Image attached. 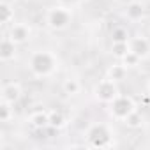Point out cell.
<instances>
[{
    "label": "cell",
    "instance_id": "obj_1",
    "mask_svg": "<svg viewBox=\"0 0 150 150\" xmlns=\"http://www.w3.org/2000/svg\"><path fill=\"white\" fill-rule=\"evenodd\" d=\"M60 69V58L51 50H35L28 57V71L34 78H51Z\"/></svg>",
    "mask_w": 150,
    "mask_h": 150
},
{
    "label": "cell",
    "instance_id": "obj_2",
    "mask_svg": "<svg viewBox=\"0 0 150 150\" xmlns=\"http://www.w3.org/2000/svg\"><path fill=\"white\" fill-rule=\"evenodd\" d=\"M72 9L67 7V6H53L46 11V16H44V23L50 30L53 32H60V30H65L71 27L72 23Z\"/></svg>",
    "mask_w": 150,
    "mask_h": 150
},
{
    "label": "cell",
    "instance_id": "obj_3",
    "mask_svg": "<svg viewBox=\"0 0 150 150\" xmlns=\"http://www.w3.org/2000/svg\"><path fill=\"white\" fill-rule=\"evenodd\" d=\"M85 136H87V145L92 146V148H108V146H113V131L104 122L92 124L87 129Z\"/></svg>",
    "mask_w": 150,
    "mask_h": 150
},
{
    "label": "cell",
    "instance_id": "obj_4",
    "mask_svg": "<svg viewBox=\"0 0 150 150\" xmlns=\"http://www.w3.org/2000/svg\"><path fill=\"white\" fill-rule=\"evenodd\" d=\"M136 103L131 96H124L120 94L118 97H115L110 104H108V113L113 120L117 122H125L134 111H136Z\"/></svg>",
    "mask_w": 150,
    "mask_h": 150
},
{
    "label": "cell",
    "instance_id": "obj_5",
    "mask_svg": "<svg viewBox=\"0 0 150 150\" xmlns=\"http://www.w3.org/2000/svg\"><path fill=\"white\" fill-rule=\"evenodd\" d=\"M120 96V88H118V83L117 81H113V80H110L108 76L106 78H103V80H99L97 83H96V87H94V97H96V101L97 103H101V104H110L115 97H118Z\"/></svg>",
    "mask_w": 150,
    "mask_h": 150
},
{
    "label": "cell",
    "instance_id": "obj_6",
    "mask_svg": "<svg viewBox=\"0 0 150 150\" xmlns=\"http://www.w3.org/2000/svg\"><path fill=\"white\" fill-rule=\"evenodd\" d=\"M6 35L20 46V44H25V42L30 41V37H32V27L27 21H13L7 27Z\"/></svg>",
    "mask_w": 150,
    "mask_h": 150
},
{
    "label": "cell",
    "instance_id": "obj_7",
    "mask_svg": "<svg viewBox=\"0 0 150 150\" xmlns=\"http://www.w3.org/2000/svg\"><path fill=\"white\" fill-rule=\"evenodd\" d=\"M129 48L141 60H145V58L150 57V39L145 37V35H132L129 39Z\"/></svg>",
    "mask_w": 150,
    "mask_h": 150
},
{
    "label": "cell",
    "instance_id": "obj_8",
    "mask_svg": "<svg viewBox=\"0 0 150 150\" xmlns=\"http://www.w3.org/2000/svg\"><path fill=\"white\" fill-rule=\"evenodd\" d=\"M23 96L21 85L18 81H9L2 87V92H0V101L9 103V104H16Z\"/></svg>",
    "mask_w": 150,
    "mask_h": 150
},
{
    "label": "cell",
    "instance_id": "obj_9",
    "mask_svg": "<svg viewBox=\"0 0 150 150\" xmlns=\"http://www.w3.org/2000/svg\"><path fill=\"white\" fill-rule=\"evenodd\" d=\"M16 42L11 41L7 35L2 37V41H0V60H2L4 64H9L16 58Z\"/></svg>",
    "mask_w": 150,
    "mask_h": 150
},
{
    "label": "cell",
    "instance_id": "obj_10",
    "mask_svg": "<svg viewBox=\"0 0 150 150\" xmlns=\"http://www.w3.org/2000/svg\"><path fill=\"white\" fill-rule=\"evenodd\" d=\"M124 16L129 21H141L145 18V6L138 2V0H132V2H129L124 7Z\"/></svg>",
    "mask_w": 150,
    "mask_h": 150
},
{
    "label": "cell",
    "instance_id": "obj_11",
    "mask_svg": "<svg viewBox=\"0 0 150 150\" xmlns=\"http://www.w3.org/2000/svg\"><path fill=\"white\" fill-rule=\"evenodd\" d=\"M28 124L34 129H46V127H50V111H46V110L34 111L28 117Z\"/></svg>",
    "mask_w": 150,
    "mask_h": 150
},
{
    "label": "cell",
    "instance_id": "obj_12",
    "mask_svg": "<svg viewBox=\"0 0 150 150\" xmlns=\"http://www.w3.org/2000/svg\"><path fill=\"white\" fill-rule=\"evenodd\" d=\"M127 72H129V69L120 62V64H113V65H110L108 67V71H106V76L110 78V80H113V81H124L125 78H127Z\"/></svg>",
    "mask_w": 150,
    "mask_h": 150
},
{
    "label": "cell",
    "instance_id": "obj_13",
    "mask_svg": "<svg viewBox=\"0 0 150 150\" xmlns=\"http://www.w3.org/2000/svg\"><path fill=\"white\" fill-rule=\"evenodd\" d=\"M0 21H2L4 27H9L14 21V7L7 2V0H2V2H0Z\"/></svg>",
    "mask_w": 150,
    "mask_h": 150
},
{
    "label": "cell",
    "instance_id": "obj_14",
    "mask_svg": "<svg viewBox=\"0 0 150 150\" xmlns=\"http://www.w3.org/2000/svg\"><path fill=\"white\" fill-rule=\"evenodd\" d=\"M62 90H64V94H67V96H78V94L81 92V83H80V80H76V78H67V80H64V83H62Z\"/></svg>",
    "mask_w": 150,
    "mask_h": 150
},
{
    "label": "cell",
    "instance_id": "obj_15",
    "mask_svg": "<svg viewBox=\"0 0 150 150\" xmlns=\"http://www.w3.org/2000/svg\"><path fill=\"white\" fill-rule=\"evenodd\" d=\"M13 118H14V104L0 101V122L9 124Z\"/></svg>",
    "mask_w": 150,
    "mask_h": 150
},
{
    "label": "cell",
    "instance_id": "obj_16",
    "mask_svg": "<svg viewBox=\"0 0 150 150\" xmlns=\"http://www.w3.org/2000/svg\"><path fill=\"white\" fill-rule=\"evenodd\" d=\"M64 125H65V117H64L60 111L51 110V111H50V127L55 129V131H58V129H62Z\"/></svg>",
    "mask_w": 150,
    "mask_h": 150
},
{
    "label": "cell",
    "instance_id": "obj_17",
    "mask_svg": "<svg viewBox=\"0 0 150 150\" xmlns=\"http://www.w3.org/2000/svg\"><path fill=\"white\" fill-rule=\"evenodd\" d=\"M129 51H131L129 41H127V42H113V44H111V53H113V57H117L118 60L124 58Z\"/></svg>",
    "mask_w": 150,
    "mask_h": 150
},
{
    "label": "cell",
    "instance_id": "obj_18",
    "mask_svg": "<svg viewBox=\"0 0 150 150\" xmlns=\"http://www.w3.org/2000/svg\"><path fill=\"white\" fill-rule=\"evenodd\" d=\"M129 39H131V35H129L127 28H124V27L113 28V32H111V41L113 42H127Z\"/></svg>",
    "mask_w": 150,
    "mask_h": 150
},
{
    "label": "cell",
    "instance_id": "obj_19",
    "mask_svg": "<svg viewBox=\"0 0 150 150\" xmlns=\"http://www.w3.org/2000/svg\"><path fill=\"white\" fill-rule=\"evenodd\" d=\"M120 62L127 67V69H132V67H138L139 65V62H141V58L136 55V53H132V51H129L124 58H120Z\"/></svg>",
    "mask_w": 150,
    "mask_h": 150
},
{
    "label": "cell",
    "instance_id": "obj_20",
    "mask_svg": "<svg viewBox=\"0 0 150 150\" xmlns=\"http://www.w3.org/2000/svg\"><path fill=\"white\" fill-rule=\"evenodd\" d=\"M124 124H125L127 127H131V129H138V127H141V124H143V117H141L139 111L136 110V111H134V113L124 122Z\"/></svg>",
    "mask_w": 150,
    "mask_h": 150
},
{
    "label": "cell",
    "instance_id": "obj_21",
    "mask_svg": "<svg viewBox=\"0 0 150 150\" xmlns=\"http://www.w3.org/2000/svg\"><path fill=\"white\" fill-rule=\"evenodd\" d=\"M74 4H85V2H88V0H72Z\"/></svg>",
    "mask_w": 150,
    "mask_h": 150
},
{
    "label": "cell",
    "instance_id": "obj_22",
    "mask_svg": "<svg viewBox=\"0 0 150 150\" xmlns=\"http://www.w3.org/2000/svg\"><path fill=\"white\" fill-rule=\"evenodd\" d=\"M146 88H148V92H150V80H148V83H146Z\"/></svg>",
    "mask_w": 150,
    "mask_h": 150
}]
</instances>
